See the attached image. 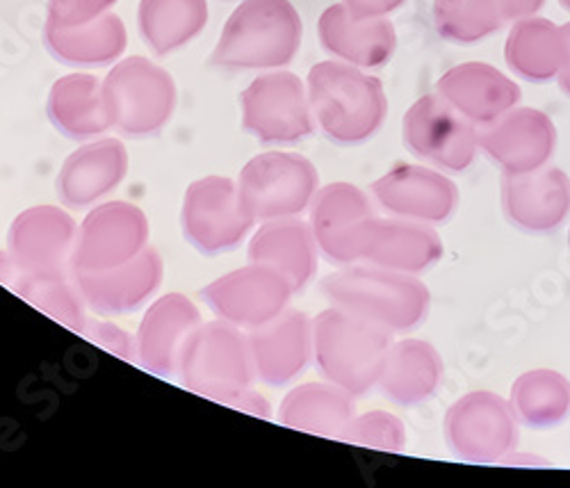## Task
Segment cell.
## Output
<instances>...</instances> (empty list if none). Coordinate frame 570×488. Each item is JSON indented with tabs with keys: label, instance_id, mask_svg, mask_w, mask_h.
Segmentation results:
<instances>
[{
	"label": "cell",
	"instance_id": "ab89813d",
	"mask_svg": "<svg viewBox=\"0 0 570 488\" xmlns=\"http://www.w3.org/2000/svg\"><path fill=\"white\" fill-rule=\"evenodd\" d=\"M406 0H343V6L356 17V19H370V17H386L402 8Z\"/></svg>",
	"mask_w": 570,
	"mask_h": 488
},
{
	"label": "cell",
	"instance_id": "74e56055",
	"mask_svg": "<svg viewBox=\"0 0 570 488\" xmlns=\"http://www.w3.org/2000/svg\"><path fill=\"white\" fill-rule=\"evenodd\" d=\"M119 0H49V19L53 26H82L108 14Z\"/></svg>",
	"mask_w": 570,
	"mask_h": 488
},
{
	"label": "cell",
	"instance_id": "cb8c5ba5",
	"mask_svg": "<svg viewBox=\"0 0 570 488\" xmlns=\"http://www.w3.org/2000/svg\"><path fill=\"white\" fill-rule=\"evenodd\" d=\"M317 250L320 244L311 224L299 217H283L261 222V226L252 231L247 254L252 263L267 265L288 279L297 292L317 274Z\"/></svg>",
	"mask_w": 570,
	"mask_h": 488
},
{
	"label": "cell",
	"instance_id": "ee69618b",
	"mask_svg": "<svg viewBox=\"0 0 570 488\" xmlns=\"http://www.w3.org/2000/svg\"><path fill=\"white\" fill-rule=\"evenodd\" d=\"M559 3H561V8H563V10H568V12H570V0H559Z\"/></svg>",
	"mask_w": 570,
	"mask_h": 488
},
{
	"label": "cell",
	"instance_id": "52a82bcc",
	"mask_svg": "<svg viewBox=\"0 0 570 488\" xmlns=\"http://www.w3.org/2000/svg\"><path fill=\"white\" fill-rule=\"evenodd\" d=\"M235 183L249 215L267 222L299 217L308 211L320 189V174L302 154L265 152L243 167Z\"/></svg>",
	"mask_w": 570,
	"mask_h": 488
},
{
	"label": "cell",
	"instance_id": "30bf717a",
	"mask_svg": "<svg viewBox=\"0 0 570 488\" xmlns=\"http://www.w3.org/2000/svg\"><path fill=\"white\" fill-rule=\"evenodd\" d=\"M518 422L511 402L489 390H478L450 407L445 438L459 459L493 463L518 446Z\"/></svg>",
	"mask_w": 570,
	"mask_h": 488
},
{
	"label": "cell",
	"instance_id": "8d00e7d4",
	"mask_svg": "<svg viewBox=\"0 0 570 488\" xmlns=\"http://www.w3.org/2000/svg\"><path fill=\"white\" fill-rule=\"evenodd\" d=\"M80 335L91 340L94 345H99L108 354H115L124 361H135V335L110 320L87 318Z\"/></svg>",
	"mask_w": 570,
	"mask_h": 488
},
{
	"label": "cell",
	"instance_id": "ac0fdd59",
	"mask_svg": "<svg viewBox=\"0 0 570 488\" xmlns=\"http://www.w3.org/2000/svg\"><path fill=\"white\" fill-rule=\"evenodd\" d=\"M480 146L507 174L546 167L557 146V128L534 108H511L480 130Z\"/></svg>",
	"mask_w": 570,
	"mask_h": 488
},
{
	"label": "cell",
	"instance_id": "60d3db41",
	"mask_svg": "<svg viewBox=\"0 0 570 488\" xmlns=\"http://www.w3.org/2000/svg\"><path fill=\"white\" fill-rule=\"evenodd\" d=\"M228 407H233V409H237V411H245V413H252V416H256V418H272V407H269V402L261 396V393H256L254 388H247V390H243L240 396H237Z\"/></svg>",
	"mask_w": 570,
	"mask_h": 488
},
{
	"label": "cell",
	"instance_id": "6da1fadb",
	"mask_svg": "<svg viewBox=\"0 0 570 488\" xmlns=\"http://www.w3.org/2000/svg\"><path fill=\"white\" fill-rule=\"evenodd\" d=\"M302 35L304 23L291 0H243L224 23L210 62L228 71L288 67Z\"/></svg>",
	"mask_w": 570,
	"mask_h": 488
},
{
	"label": "cell",
	"instance_id": "4dcf8cb0",
	"mask_svg": "<svg viewBox=\"0 0 570 488\" xmlns=\"http://www.w3.org/2000/svg\"><path fill=\"white\" fill-rule=\"evenodd\" d=\"M507 65L525 80L546 82L559 76L566 60L563 32L548 19L528 17L515 21L504 46Z\"/></svg>",
	"mask_w": 570,
	"mask_h": 488
},
{
	"label": "cell",
	"instance_id": "7a4b0ae2",
	"mask_svg": "<svg viewBox=\"0 0 570 488\" xmlns=\"http://www.w3.org/2000/svg\"><path fill=\"white\" fill-rule=\"evenodd\" d=\"M306 89L315 124L338 144L370 139L389 113L382 80L347 62L315 65L308 71Z\"/></svg>",
	"mask_w": 570,
	"mask_h": 488
},
{
	"label": "cell",
	"instance_id": "ba28073f",
	"mask_svg": "<svg viewBox=\"0 0 570 488\" xmlns=\"http://www.w3.org/2000/svg\"><path fill=\"white\" fill-rule=\"evenodd\" d=\"M256 219L245 208L237 183L226 176H204L183 194L180 228L185 240L206 256L233 252L249 237Z\"/></svg>",
	"mask_w": 570,
	"mask_h": 488
},
{
	"label": "cell",
	"instance_id": "4316f807",
	"mask_svg": "<svg viewBox=\"0 0 570 488\" xmlns=\"http://www.w3.org/2000/svg\"><path fill=\"white\" fill-rule=\"evenodd\" d=\"M51 124L69 139L89 141L112 128L104 99V82L91 74L60 78L46 104Z\"/></svg>",
	"mask_w": 570,
	"mask_h": 488
},
{
	"label": "cell",
	"instance_id": "5b68a950",
	"mask_svg": "<svg viewBox=\"0 0 570 488\" xmlns=\"http://www.w3.org/2000/svg\"><path fill=\"white\" fill-rule=\"evenodd\" d=\"M178 374L189 393L230 404L256 379L247 333L219 318L202 322L180 354Z\"/></svg>",
	"mask_w": 570,
	"mask_h": 488
},
{
	"label": "cell",
	"instance_id": "4fadbf2b",
	"mask_svg": "<svg viewBox=\"0 0 570 488\" xmlns=\"http://www.w3.org/2000/svg\"><path fill=\"white\" fill-rule=\"evenodd\" d=\"M293 292L288 279H283L276 270L249 261V265L208 283L204 300L219 320L252 331L288 309Z\"/></svg>",
	"mask_w": 570,
	"mask_h": 488
},
{
	"label": "cell",
	"instance_id": "f1b7e54d",
	"mask_svg": "<svg viewBox=\"0 0 570 488\" xmlns=\"http://www.w3.org/2000/svg\"><path fill=\"white\" fill-rule=\"evenodd\" d=\"M354 396L336 383H302L283 398L278 422L288 429L338 438L354 418Z\"/></svg>",
	"mask_w": 570,
	"mask_h": 488
},
{
	"label": "cell",
	"instance_id": "83f0119b",
	"mask_svg": "<svg viewBox=\"0 0 570 488\" xmlns=\"http://www.w3.org/2000/svg\"><path fill=\"white\" fill-rule=\"evenodd\" d=\"M43 41L49 46V51L65 65L104 67L124 56L128 32L124 21L108 12L82 26L46 23Z\"/></svg>",
	"mask_w": 570,
	"mask_h": 488
},
{
	"label": "cell",
	"instance_id": "9a60e30c",
	"mask_svg": "<svg viewBox=\"0 0 570 488\" xmlns=\"http://www.w3.org/2000/svg\"><path fill=\"white\" fill-rule=\"evenodd\" d=\"M308 211V224L322 254L331 263L354 265L363 258V242L376 213L361 187L352 183L320 187Z\"/></svg>",
	"mask_w": 570,
	"mask_h": 488
},
{
	"label": "cell",
	"instance_id": "d590c367",
	"mask_svg": "<svg viewBox=\"0 0 570 488\" xmlns=\"http://www.w3.org/2000/svg\"><path fill=\"white\" fill-rule=\"evenodd\" d=\"M338 438L345 443L370 450L400 452L406 443V431L402 420L395 418L393 413L370 411L363 416H354Z\"/></svg>",
	"mask_w": 570,
	"mask_h": 488
},
{
	"label": "cell",
	"instance_id": "f6af8a7d",
	"mask_svg": "<svg viewBox=\"0 0 570 488\" xmlns=\"http://www.w3.org/2000/svg\"><path fill=\"white\" fill-rule=\"evenodd\" d=\"M568 244H570V231H568Z\"/></svg>",
	"mask_w": 570,
	"mask_h": 488
},
{
	"label": "cell",
	"instance_id": "9c48e42d",
	"mask_svg": "<svg viewBox=\"0 0 570 488\" xmlns=\"http://www.w3.org/2000/svg\"><path fill=\"white\" fill-rule=\"evenodd\" d=\"M243 128L263 144H295L315 130L308 89L291 71L258 76L240 96Z\"/></svg>",
	"mask_w": 570,
	"mask_h": 488
},
{
	"label": "cell",
	"instance_id": "d6a6232c",
	"mask_svg": "<svg viewBox=\"0 0 570 488\" xmlns=\"http://www.w3.org/2000/svg\"><path fill=\"white\" fill-rule=\"evenodd\" d=\"M511 407L520 422L534 429L554 427L570 413V381L554 370H530L515 379Z\"/></svg>",
	"mask_w": 570,
	"mask_h": 488
},
{
	"label": "cell",
	"instance_id": "7c38bea8",
	"mask_svg": "<svg viewBox=\"0 0 570 488\" xmlns=\"http://www.w3.org/2000/svg\"><path fill=\"white\" fill-rule=\"evenodd\" d=\"M149 237L151 224L139 206L128 202L97 204L78 226L71 272L128 263L149 247Z\"/></svg>",
	"mask_w": 570,
	"mask_h": 488
},
{
	"label": "cell",
	"instance_id": "7402d4cb",
	"mask_svg": "<svg viewBox=\"0 0 570 488\" xmlns=\"http://www.w3.org/2000/svg\"><path fill=\"white\" fill-rule=\"evenodd\" d=\"M507 217L525 231L557 228L570 213V178L557 167L507 174L502 183Z\"/></svg>",
	"mask_w": 570,
	"mask_h": 488
},
{
	"label": "cell",
	"instance_id": "5bb4252c",
	"mask_svg": "<svg viewBox=\"0 0 570 488\" xmlns=\"http://www.w3.org/2000/svg\"><path fill=\"white\" fill-rule=\"evenodd\" d=\"M78 240L76 219L58 206H32L8 231V252L26 276L71 274Z\"/></svg>",
	"mask_w": 570,
	"mask_h": 488
},
{
	"label": "cell",
	"instance_id": "d6986e66",
	"mask_svg": "<svg viewBox=\"0 0 570 488\" xmlns=\"http://www.w3.org/2000/svg\"><path fill=\"white\" fill-rule=\"evenodd\" d=\"M256 379L267 385L293 383L313 357V320L297 309H285L272 322L247 331Z\"/></svg>",
	"mask_w": 570,
	"mask_h": 488
},
{
	"label": "cell",
	"instance_id": "836d02e7",
	"mask_svg": "<svg viewBox=\"0 0 570 488\" xmlns=\"http://www.w3.org/2000/svg\"><path fill=\"white\" fill-rule=\"evenodd\" d=\"M10 287L23 302L46 313L51 320L60 322L62 326L71 329L73 333H80L89 318L87 315L89 306L71 274H65V276L19 274Z\"/></svg>",
	"mask_w": 570,
	"mask_h": 488
},
{
	"label": "cell",
	"instance_id": "3957f363",
	"mask_svg": "<svg viewBox=\"0 0 570 488\" xmlns=\"http://www.w3.org/2000/svg\"><path fill=\"white\" fill-rule=\"evenodd\" d=\"M391 345V329L338 306L313 320V357L322 377L352 396L379 383Z\"/></svg>",
	"mask_w": 570,
	"mask_h": 488
},
{
	"label": "cell",
	"instance_id": "8fae6325",
	"mask_svg": "<svg viewBox=\"0 0 570 488\" xmlns=\"http://www.w3.org/2000/svg\"><path fill=\"white\" fill-rule=\"evenodd\" d=\"M409 149L448 172H463L480 149V130L441 94L417 99L404 117Z\"/></svg>",
	"mask_w": 570,
	"mask_h": 488
},
{
	"label": "cell",
	"instance_id": "f35d334b",
	"mask_svg": "<svg viewBox=\"0 0 570 488\" xmlns=\"http://www.w3.org/2000/svg\"><path fill=\"white\" fill-rule=\"evenodd\" d=\"M498 17L502 19V23H511V21H520L534 17L546 0H491Z\"/></svg>",
	"mask_w": 570,
	"mask_h": 488
},
{
	"label": "cell",
	"instance_id": "2e32d148",
	"mask_svg": "<svg viewBox=\"0 0 570 488\" xmlns=\"http://www.w3.org/2000/svg\"><path fill=\"white\" fill-rule=\"evenodd\" d=\"M71 276L94 313L128 315L156 295L165 276V263L149 244L128 263L108 270H76Z\"/></svg>",
	"mask_w": 570,
	"mask_h": 488
},
{
	"label": "cell",
	"instance_id": "e0dca14e",
	"mask_svg": "<svg viewBox=\"0 0 570 488\" xmlns=\"http://www.w3.org/2000/svg\"><path fill=\"white\" fill-rule=\"evenodd\" d=\"M202 311L180 292L158 297L145 313L135 333V361L156 377L178 372L180 354L189 335L202 324Z\"/></svg>",
	"mask_w": 570,
	"mask_h": 488
},
{
	"label": "cell",
	"instance_id": "d4e9b609",
	"mask_svg": "<svg viewBox=\"0 0 570 488\" xmlns=\"http://www.w3.org/2000/svg\"><path fill=\"white\" fill-rule=\"evenodd\" d=\"M441 256L443 242L430 224L404 217H374L363 242L361 261L395 272L417 274L432 267Z\"/></svg>",
	"mask_w": 570,
	"mask_h": 488
},
{
	"label": "cell",
	"instance_id": "277c9868",
	"mask_svg": "<svg viewBox=\"0 0 570 488\" xmlns=\"http://www.w3.org/2000/svg\"><path fill=\"white\" fill-rule=\"evenodd\" d=\"M331 306L367 318L391 331L417 326L430 311V290L406 272L379 265H345L322 281Z\"/></svg>",
	"mask_w": 570,
	"mask_h": 488
},
{
	"label": "cell",
	"instance_id": "ffe728a7",
	"mask_svg": "<svg viewBox=\"0 0 570 488\" xmlns=\"http://www.w3.org/2000/svg\"><path fill=\"white\" fill-rule=\"evenodd\" d=\"M376 204L386 213L424 224L445 222L459 202L456 185L441 172L400 165L372 183Z\"/></svg>",
	"mask_w": 570,
	"mask_h": 488
},
{
	"label": "cell",
	"instance_id": "603a6c76",
	"mask_svg": "<svg viewBox=\"0 0 570 488\" xmlns=\"http://www.w3.org/2000/svg\"><path fill=\"white\" fill-rule=\"evenodd\" d=\"M317 32L324 51L358 69L384 67L397 48L395 26L386 17L356 19L343 3L322 12Z\"/></svg>",
	"mask_w": 570,
	"mask_h": 488
},
{
	"label": "cell",
	"instance_id": "44dd1931",
	"mask_svg": "<svg viewBox=\"0 0 570 488\" xmlns=\"http://www.w3.org/2000/svg\"><path fill=\"white\" fill-rule=\"evenodd\" d=\"M128 174V152L117 137H97L62 163L56 189L69 208H89L106 199Z\"/></svg>",
	"mask_w": 570,
	"mask_h": 488
},
{
	"label": "cell",
	"instance_id": "484cf974",
	"mask_svg": "<svg viewBox=\"0 0 570 488\" xmlns=\"http://www.w3.org/2000/svg\"><path fill=\"white\" fill-rule=\"evenodd\" d=\"M436 89L474 126L495 121L520 101V87L484 62H465L450 69Z\"/></svg>",
	"mask_w": 570,
	"mask_h": 488
},
{
	"label": "cell",
	"instance_id": "8992f818",
	"mask_svg": "<svg viewBox=\"0 0 570 488\" xmlns=\"http://www.w3.org/2000/svg\"><path fill=\"white\" fill-rule=\"evenodd\" d=\"M112 128L126 137H151L174 117L178 91L169 71L147 58H126L104 80Z\"/></svg>",
	"mask_w": 570,
	"mask_h": 488
},
{
	"label": "cell",
	"instance_id": "1f68e13d",
	"mask_svg": "<svg viewBox=\"0 0 570 488\" xmlns=\"http://www.w3.org/2000/svg\"><path fill=\"white\" fill-rule=\"evenodd\" d=\"M139 32L156 56H169L199 37L208 23L206 0H141Z\"/></svg>",
	"mask_w": 570,
	"mask_h": 488
},
{
	"label": "cell",
	"instance_id": "f546056e",
	"mask_svg": "<svg viewBox=\"0 0 570 488\" xmlns=\"http://www.w3.org/2000/svg\"><path fill=\"white\" fill-rule=\"evenodd\" d=\"M443 379V361L424 340H400L391 345L379 388L397 404L413 407L434 396Z\"/></svg>",
	"mask_w": 570,
	"mask_h": 488
},
{
	"label": "cell",
	"instance_id": "b9f144b4",
	"mask_svg": "<svg viewBox=\"0 0 570 488\" xmlns=\"http://www.w3.org/2000/svg\"><path fill=\"white\" fill-rule=\"evenodd\" d=\"M561 32H563V43H566V60H563V67L557 78H559L561 89L570 96V23L561 26Z\"/></svg>",
	"mask_w": 570,
	"mask_h": 488
},
{
	"label": "cell",
	"instance_id": "7bdbcfd3",
	"mask_svg": "<svg viewBox=\"0 0 570 488\" xmlns=\"http://www.w3.org/2000/svg\"><path fill=\"white\" fill-rule=\"evenodd\" d=\"M19 274H21V272H19L14 258L10 256V252H8V250L0 252V283H6V285L10 287V285L17 281Z\"/></svg>",
	"mask_w": 570,
	"mask_h": 488
},
{
	"label": "cell",
	"instance_id": "e575fe53",
	"mask_svg": "<svg viewBox=\"0 0 570 488\" xmlns=\"http://www.w3.org/2000/svg\"><path fill=\"white\" fill-rule=\"evenodd\" d=\"M434 21L439 35L456 43H474L504 26L491 0H434Z\"/></svg>",
	"mask_w": 570,
	"mask_h": 488
}]
</instances>
